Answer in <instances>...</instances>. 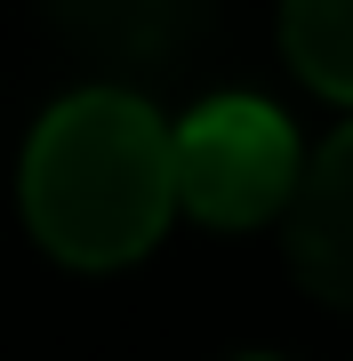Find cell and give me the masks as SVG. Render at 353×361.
Listing matches in <instances>:
<instances>
[{"label":"cell","instance_id":"obj_1","mask_svg":"<svg viewBox=\"0 0 353 361\" xmlns=\"http://www.w3.org/2000/svg\"><path fill=\"white\" fill-rule=\"evenodd\" d=\"M32 241L73 273L137 265L177 217V129L153 113L144 89L97 80L40 113L16 169Z\"/></svg>","mask_w":353,"mask_h":361},{"label":"cell","instance_id":"obj_2","mask_svg":"<svg viewBox=\"0 0 353 361\" xmlns=\"http://www.w3.org/2000/svg\"><path fill=\"white\" fill-rule=\"evenodd\" d=\"M305 185V153L289 113H273L265 97H209L177 121V201L201 225L249 233L289 217Z\"/></svg>","mask_w":353,"mask_h":361},{"label":"cell","instance_id":"obj_3","mask_svg":"<svg viewBox=\"0 0 353 361\" xmlns=\"http://www.w3.org/2000/svg\"><path fill=\"white\" fill-rule=\"evenodd\" d=\"M49 40L105 80H169L209 40L217 0H32Z\"/></svg>","mask_w":353,"mask_h":361},{"label":"cell","instance_id":"obj_4","mask_svg":"<svg viewBox=\"0 0 353 361\" xmlns=\"http://www.w3.org/2000/svg\"><path fill=\"white\" fill-rule=\"evenodd\" d=\"M281 249H289V273L321 305L353 313V121L305 161V185L281 217Z\"/></svg>","mask_w":353,"mask_h":361},{"label":"cell","instance_id":"obj_5","mask_svg":"<svg viewBox=\"0 0 353 361\" xmlns=\"http://www.w3.org/2000/svg\"><path fill=\"white\" fill-rule=\"evenodd\" d=\"M289 73L329 104H353V0H281Z\"/></svg>","mask_w":353,"mask_h":361}]
</instances>
